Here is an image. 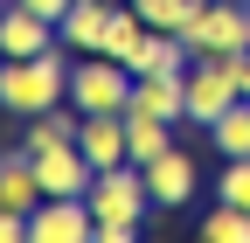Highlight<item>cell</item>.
<instances>
[{"instance_id": "obj_1", "label": "cell", "mask_w": 250, "mask_h": 243, "mask_svg": "<svg viewBox=\"0 0 250 243\" xmlns=\"http://www.w3.org/2000/svg\"><path fill=\"white\" fill-rule=\"evenodd\" d=\"M62 98H70V56H62V42L42 49V56H7L0 63V111L35 118V111H49Z\"/></svg>"}, {"instance_id": "obj_2", "label": "cell", "mask_w": 250, "mask_h": 243, "mask_svg": "<svg viewBox=\"0 0 250 243\" xmlns=\"http://www.w3.org/2000/svg\"><path fill=\"white\" fill-rule=\"evenodd\" d=\"M195 56H243L250 49V0H202L195 21L181 28Z\"/></svg>"}, {"instance_id": "obj_3", "label": "cell", "mask_w": 250, "mask_h": 243, "mask_svg": "<svg viewBox=\"0 0 250 243\" xmlns=\"http://www.w3.org/2000/svg\"><path fill=\"white\" fill-rule=\"evenodd\" d=\"M90 216L98 223H146L153 216V188H146V167L125 160V167H104L98 181H90Z\"/></svg>"}, {"instance_id": "obj_4", "label": "cell", "mask_w": 250, "mask_h": 243, "mask_svg": "<svg viewBox=\"0 0 250 243\" xmlns=\"http://www.w3.org/2000/svg\"><path fill=\"white\" fill-rule=\"evenodd\" d=\"M70 104L77 111H125L132 104V70H125L118 56L90 49L83 63H70Z\"/></svg>"}, {"instance_id": "obj_5", "label": "cell", "mask_w": 250, "mask_h": 243, "mask_svg": "<svg viewBox=\"0 0 250 243\" xmlns=\"http://www.w3.org/2000/svg\"><path fill=\"white\" fill-rule=\"evenodd\" d=\"M236 98H243V83H236V56H195V63H188V118H195L202 132H208Z\"/></svg>"}, {"instance_id": "obj_6", "label": "cell", "mask_w": 250, "mask_h": 243, "mask_svg": "<svg viewBox=\"0 0 250 243\" xmlns=\"http://www.w3.org/2000/svg\"><path fill=\"white\" fill-rule=\"evenodd\" d=\"M98 216H90L83 195H42L28 208V243H90Z\"/></svg>"}, {"instance_id": "obj_7", "label": "cell", "mask_w": 250, "mask_h": 243, "mask_svg": "<svg viewBox=\"0 0 250 243\" xmlns=\"http://www.w3.org/2000/svg\"><path fill=\"white\" fill-rule=\"evenodd\" d=\"M35 181H42V195H90L98 167L83 160L77 139H62V146H42V153H35Z\"/></svg>"}, {"instance_id": "obj_8", "label": "cell", "mask_w": 250, "mask_h": 243, "mask_svg": "<svg viewBox=\"0 0 250 243\" xmlns=\"http://www.w3.org/2000/svg\"><path fill=\"white\" fill-rule=\"evenodd\" d=\"M146 188H153V208H188L202 188V167L181 153V146H167L160 160H146Z\"/></svg>"}, {"instance_id": "obj_9", "label": "cell", "mask_w": 250, "mask_h": 243, "mask_svg": "<svg viewBox=\"0 0 250 243\" xmlns=\"http://www.w3.org/2000/svg\"><path fill=\"white\" fill-rule=\"evenodd\" d=\"M125 111H146V118H167V125H181V118H188V70L132 77V104H125Z\"/></svg>"}, {"instance_id": "obj_10", "label": "cell", "mask_w": 250, "mask_h": 243, "mask_svg": "<svg viewBox=\"0 0 250 243\" xmlns=\"http://www.w3.org/2000/svg\"><path fill=\"white\" fill-rule=\"evenodd\" d=\"M77 146H83V160L90 167H125L132 160V146H125V111H83V125H77Z\"/></svg>"}, {"instance_id": "obj_11", "label": "cell", "mask_w": 250, "mask_h": 243, "mask_svg": "<svg viewBox=\"0 0 250 243\" xmlns=\"http://www.w3.org/2000/svg\"><path fill=\"white\" fill-rule=\"evenodd\" d=\"M42 49H56V21H42V14L7 0V14H0V56H42Z\"/></svg>"}, {"instance_id": "obj_12", "label": "cell", "mask_w": 250, "mask_h": 243, "mask_svg": "<svg viewBox=\"0 0 250 243\" xmlns=\"http://www.w3.org/2000/svg\"><path fill=\"white\" fill-rule=\"evenodd\" d=\"M188 63H195V49H188L181 35H167V28H146V35H139V49L125 56V70H132V77H153V70H188Z\"/></svg>"}, {"instance_id": "obj_13", "label": "cell", "mask_w": 250, "mask_h": 243, "mask_svg": "<svg viewBox=\"0 0 250 243\" xmlns=\"http://www.w3.org/2000/svg\"><path fill=\"white\" fill-rule=\"evenodd\" d=\"M104 21H111V0H70V14L56 21V42L90 56V49L104 42Z\"/></svg>"}, {"instance_id": "obj_14", "label": "cell", "mask_w": 250, "mask_h": 243, "mask_svg": "<svg viewBox=\"0 0 250 243\" xmlns=\"http://www.w3.org/2000/svg\"><path fill=\"white\" fill-rule=\"evenodd\" d=\"M208 146H215L223 160H250V98H236V104L208 125Z\"/></svg>"}, {"instance_id": "obj_15", "label": "cell", "mask_w": 250, "mask_h": 243, "mask_svg": "<svg viewBox=\"0 0 250 243\" xmlns=\"http://www.w3.org/2000/svg\"><path fill=\"white\" fill-rule=\"evenodd\" d=\"M125 146H132V160H160L167 146H174V125L167 118H146V111H125Z\"/></svg>"}, {"instance_id": "obj_16", "label": "cell", "mask_w": 250, "mask_h": 243, "mask_svg": "<svg viewBox=\"0 0 250 243\" xmlns=\"http://www.w3.org/2000/svg\"><path fill=\"white\" fill-rule=\"evenodd\" d=\"M139 35H146V21H139V7L132 0H111V21H104V42H98V56H132L139 49Z\"/></svg>"}, {"instance_id": "obj_17", "label": "cell", "mask_w": 250, "mask_h": 243, "mask_svg": "<svg viewBox=\"0 0 250 243\" xmlns=\"http://www.w3.org/2000/svg\"><path fill=\"white\" fill-rule=\"evenodd\" d=\"M202 243H250V208L215 202L208 216H202Z\"/></svg>"}, {"instance_id": "obj_18", "label": "cell", "mask_w": 250, "mask_h": 243, "mask_svg": "<svg viewBox=\"0 0 250 243\" xmlns=\"http://www.w3.org/2000/svg\"><path fill=\"white\" fill-rule=\"evenodd\" d=\"M132 7H139V21H146V28H167V35H181V28L195 21L202 0H132Z\"/></svg>"}, {"instance_id": "obj_19", "label": "cell", "mask_w": 250, "mask_h": 243, "mask_svg": "<svg viewBox=\"0 0 250 243\" xmlns=\"http://www.w3.org/2000/svg\"><path fill=\"white\" fill-rule=\"evenodd\" d=\"M215 202L250 208V160H223V174H215Z\"/></svg>"}, {"instance_id": "obj_20", "label": "cell", "mask_w": 250, "mask_h": 243, "mask_svg": "<svg viewBox=\"0 0 250 243\" xmlns=\"http://www.w3.org/2000/svg\"><path fill=\"white\" fill-rule=\"evenodd\" d=\"M0 243H28V216L21 208H0Z\"/></svg>"}, {"instance_id": "obj_21", "label": "cell", "mask_w": 250, "mask_h": 243, "mask_svg": "<svg viewBox=\"0 0 250 243\" xmlns=\"http://www.w3.org/2000/svg\"><path fill=\"white\" fill-rule=\"evenodd\" d=\"M14 7H28V14H42V21H62V14H70V0H14Z\"/></svg>"}, {"instance_id": "obj_22", "label": "cell", "mask_w": 250, "mask_h": 243, "mask_svg": "<svg viewBox=\"0 0 250 243\" xmlns=\"http://www.w3.org/2000/svg\"><path fill=\"white\" fill-rule=\"evenodd\" d=\"M139 223H98V243H132Z\"/></svg>"}, {"instance_id": "obj_23", "label": "cell", "mask_w": 250, "mask_h": 243, "mask_svg": "<svg viewBox=\"0 0 250 243\" xmlns=\"http://www.w3.org/2000/svg\"><path fill=\"white\" fill-rule=\"evenodd\" d=\"M236 83H243V98H250V49L236 56Z\"/></svg>"}, {"instance_id": "obj_24", "label": "cell", "mask_w": 250, "mask_h": 243, "mask_svg": "<svg viewBox=\"0 0 250 243\" xmlns=\"http://www.w3.org/2000/svg\"><path fill=\"white\" fill-rule=\"evenodd\" d=\"M0 14H7V0H0Z\"/></svg>"}, {"instance_id": "obj_25", "label": "cell", "mask_w": 250, "mask_h": 243, "mask_svg": "<svg viewBox=\"0 0 250 243\" xmlns=\"http://www.w3.org/2000/svg\"><path fill=\"white\" fill-rule=\"evenodd\" d=\"M0 63H7V56H0Z\"/></svg>"}]
</instances>
